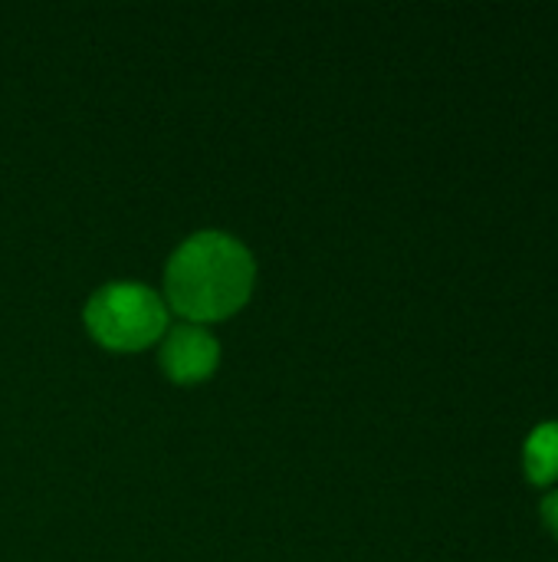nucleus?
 <instances>
[{"instance_id":"4","label":"nucleus","mask_w":558,"mask_h":562,"mask_svg":"<svg viewBox=\"0 0 558 562\" xmlns=\"http://www.w3.org/2000/svg\"><path fill=\"white\" fill-rule=\"evenodd\" d=\"M526 474L536 484H549L558 477V422H543L526 438Z\"/></svg>"},{"instance_id":"5","label":"nucleus","mask_w":558,"mask_h":562,"mask_svg":"<svg viewBox=\"0 0 558 562\" xmlns=\"http://www.w3.org/2000/svg\"><path fill=\"white\" fill-rule=\"evenodd\" d=\"M543 517H546L549 530L558 537V491H553V494L543 501Z\"/></svg>"},{"instance_id":"1","label":"nucleus","mask_w":558,"mask_h":562,"mask_svg":"<svg viewBox=\"0 0 558 562\" xmlns=\"http://www.w3.org/2000/svg\"><path fill=\"white\" fill-rule=\"evenodd\" d=\"M253 257L250 250L217 231L187 237L164 270V293L174 313L210 323L237 313L253 290Z\"/></svg>"},{"instance_id":"2","label":"nucleus","mask_w":558,"mask_h":562,"mask_svg":"<svg viewBox=\"0 0 558 562\" xmlns=\"http://www.w3.org/2000/svg\"><path fill=\"white\" fill-rule=\"evenodd\" d=\"M89 333L118 352L151 346L168 326V306L145 283H109L86 306Z\"/></svg>"},{"instance_id":"3","label":"nucleus","mask_w":558,"mask_h":562,"mask_svg":"<svg viewBox=\"0 0 558 562\" xmlns=\"http://www.w3.org/2000/svg\"><path fill=\"white\" fill-rule=\"evenodd\" d=\"M217 362H220L217 339L191 323L171 329L161 346V369L168 372V379H174L181 385L204 382L207 375H214Z\"/></svg>"}]
</instances>
